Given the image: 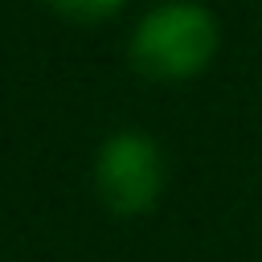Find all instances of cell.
Instances as JSON below:
<instances>
[{
	"instance_id": "6da1fadb",
	"label": "cell",
	"mask_w": 262,
	"mask_h": 262,
	"mask_svg": "<svg viewBox=\"0 0 262 262\" xmlns=\"http://www.w3.org/2000/svg\"><path fill=\"white\" fill-rule=\"evenodd\" d=\"M221 45V25L201 0H160L131 33V66L160 82L196 78Z\"/></svg>"
},
{
	"instance_id": "7a4b0ae2",
	"label": "cell",
	"mask_w": 262,
	"mask_h": 262,
	"mask_svg": "<svg viewBox=\"0 0 262 262\" xmlns=\"http://www.w3.org/2000/svg\"><path fill=\"white\" fill-rule=\"evenodd\" d=\"M94 184L106 209L135 217L147 213L164 192V156L143 131H115L94 160Z\"/></svg>"
},
{
	"instance_id": "3957f363",
	"label": "cell",
	"mask_w": 262,
	"mask_h": 262,
	"mask_svg": "<svg viewBox=\"0 0 262 262\" xmlns=\"http://www.w3.org/2000/svg\"><path fill=\"white\" fill-rule=\"evenodd\" d=\"M61 16H70V20H82V25H94V20H106V16H115L127 0H49Z\"/></svg>"
}]
</instances>
